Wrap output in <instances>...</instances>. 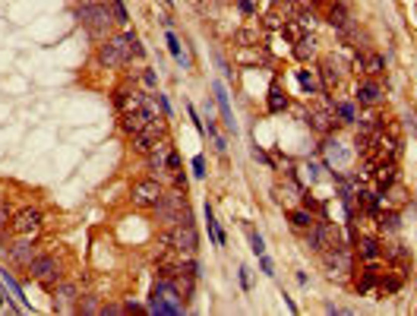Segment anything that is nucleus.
<instances>
[{
  "label": "nucleus",
  "instance_id": "f257e3e1",
  "mask_svg": "<svg viewBox=\"0 0 417 316\" xmlns=\"http://www.w3.org/2000/svg\"><path fill=\"white\" fill-rule=\"evenodd\" d=\"M155 212V221L164 228H174V225H180V221H193V215H190V206H187V196L184 190H164L161 196V202L152 209Z\"/></svg>",
  "mask_w": 417,
  "mask_h": 316
},
{
  "label": "nucleus",
  "instance_id": "f03ea898",
  "mask_svg": "<svg viewBox=\"0 0 417 316\" xmlns=\"http://www.w3.org/2000/svg\"><path fill=\"white\" fill-rule=\"evenodd\" d=\"M79 22L82 29L89 32L92 38H111V25H114V10H111V3H92V6H79Z\"/></svg>",
  "mask_w": 417,
  "mask_h": 316
},
{
  "label": "nucleus",
  "instance_id": "7ed1b4c3",
  "mask_svg": "<svg viewBox=\"0 0 417 316\" xmlns=\"http://www.w3.org/2000/svg\"><path fill=\"white\" fill-rule=\"evenodd\" d=\"M149 313H158V316H177L184 313V297L174 288V281L168 278H158L149 294Z\"/></svg>",
  "mask_w": 417,
  "mask_h": 316
},
{
  "label": "nucleus",
  "instance_id": "20e7f679",
  "mask_svg": "<svg viewBox=\"0 0 417 316\" xmlns=\"http://www.w3.org/2000/svg\"><path fill=\"white\" fill-rule=\"evenodd\" d=\"M164 244H171L174 250L193 256V253H196V247H199V234H196L193 221H180V225L168 228V231H164Z\"/></svg>",
  "mask_w": 417,
  "mask_h": 316
},
{
  "label": "nucleus",
  "instance_id": "39448f33",
  "mask_svg": "<svg viewBox=\"0 0 417 316\" xmlns=\"http://www.w3.org/2000/svg\"><path fill=\"white\" fill-rule=\"evenodd\" d=\"M319 259H323V266L329 275H348V272L354 269V259H351V250H348V244H335L329 247V250L319 253Z\"/></svg>",
  "mask_w": 417,
  "mask_h": 316
},
{
  "label": "nucleus",
  "instance_id": "423d86ee",
  "mask_svg": "<svg viewBox=\"0 0 417 316\" xmlns=\"http://www.w3.org/2000/svg\"><path fill=\"white\" fill-rule=\"evenodd\" d=\"M29 275L35 278V281H41L45 288H51L54 291L57 288V281H60V262L54 259V256H35L32 259V266H29Z\"/></svg>",
  "mask_w": 417,
  "mask_h": 316
},
{
  "label": "nucleus",
  "instance_id": "0eeeda50",
  "mask_svg": "<svg viewBox=\"0 0 417 316\" xmlns=\"http://www.w3.org/2000/svg\"><path fill=\"white\" fill-rule=\"evenodd\" d=\"M161 196H164V187L155 181H136L133 184V190H130V199H133V206L139 209H155L161 202Z\"/></svg>",
  "mask_w": 417,
  "mask_h": 316
},
{
  "label": "nucleus",
  "instance_id": "6e6552de",
  "mask_svg": "<svg viewBox=\"0 0 417 316\" xmlns=\"http://www.w3.org/2000/svg\"><path fill=\"white\" fill-rule=\"evenodd\" d=\"M98 61H101L104 66H127V63H130V51H127L124 35L104 38L101 45H98Z\"/></svg>",
  "mask_w": 417,
  "mask_h": 316
},
{
  "label": "nucleus",
  "instance_id": "1a4fd4ad",
  "mask_svg": "<svg viewBox=\"0 0 417 316\" xmlns=\"http://www.w3.org/2000/svg\"><path fill=\"white\" fill-rule=\"evenodd\" d=\"M10 231L19 234V237H35V234L41 231V212H38V209H22V212H16Z\"/></svg>",
  "mask_w": 417,
  "mask_h": 316
},
{
  "label": "nucleus",
  "instance_id": "9d476101",
  "mask_svg": "<svg viewBox=\"0 0 417 316\" xmlns=\"http://www.w3.org/2000/svg\"><path fill=\"white\" fill-rule=\"evenodd\" d=\"M354 98L360 101V105H376V101L382 98V82H379V76H367L360 85H357V92H354Z\"/></svg>",
  "mask_w": 417,
  "mask_h": 316
},
{
  "label": "nucleus",
  "instance_id": "9b49d317",
  "mask_svg": "<svg viewBox=\"0 0 417 316\" xmlns=\"http://www.w3.org/2000/svg\"><path fill=\"white\" fill-rule=\"evenodd\" d=\"M76 301H79L76 285H70V281H57V288H54V304H57V310H60V313L76 310Z\"/></svg>",
  "mask_w": 417,
  "mask_h": 316
},
{
  "label": "nucleus",
  "instance_id": "f8f14e48",
  "mask_svg": "<svg viewBox=\"0 0 417 316\" xmlns=\"http://www.w3.org/2000/svg\"><path fill=\"white\" fill-rule=\"evenodd\" d=\"M319 76H323L326 89H338V82H342V76H345V63L335 61V57H323V70H319Z\"/></svg>",
  "mask_w": 417,
  "mask_h": 316
},
{
  "label": "nucleus",
  "instance_id": "ddd939ff",
  "mask_svg": "<svg viewBox=\"0 0 417 316\" xmlns=\"http://www.w3.org/2000/svg\"><path fill=\"white\" fill-rule=\"evenodd\" d=\"M354 250H357V256L363 262H376L382 256V244L376 237H357V241H354Z\"/></svg>",
  "mask_w": 417,
  "mask_h": 316
},
{
  "label": "nucleus",
  "instance_id": "4468645a",
  "mask_svg": "<svg viewBox=\"0 0 417 316\" xmlns=\"http://www.w3.org/2000/svg\"><path fill=\"white\" fill-rule=\"evenodd\" d=\"M212 89H215V101H218V108H221V121H224V126H228V130H237V124H234L231 101H228V92H224V85H221V82H215Z\"/></svg>",
  "mask_w": 417,
  "mask_h": 316
},
{
  "label": "nucleus",
  "instance_id": "2eb2a0df",
  "mask_svg": "<svg viewBox=\"0 0 417 316\" xmlns=\"http://www.w3.org/2000/svg\"><path fill=\"white\" fill-rule=\"evenodd\" d=\"M35 256H38V250H35L32 244H13V247H10V259L16 262V266H22V269L32 266Z\"/></svg>",
  "mask_w": 417,
  "mask_h": 316
},
{
  "label": "nucleus",
  "instance_id": "dca6fc26",
  "mask_svg": "<svg viewBox=\"0 0 417 316\" xmlns=\"http://www.w3.org/2000/svg\"><path fill=\"white\" fill-rule=\"evenodd\" d=\"M329 22H332V29H338V32H354V22H351V16H348V10L345 6H329Z\"/></svg>",
  "mask_w": 417,
  "mask_h": 316
},
{
  "label": "nucleus",
  "instance_id": "f3484780",
  "mask_svg": "<svg viewBox=\"0 0 417 316\" xmlns=\"http://www.w3.org/2000/svg\"><path fill=\"white\" fill-rule=\"evenodd\" d=\"M294 54H297V61H310V57L316 54V38H313L310 32H303V35L294 41Z\"/></svg>",
  "mask_w": 417,
  "mask_h": 316
},
{
  "label": "nucleus",
  "instance_id": "a211bd4d",
  "mask_svg": "<svg viewBox=\"0 0 417 316\" xmlns=\"http://www.w3.org/2000/svg\"><path fill=\"white\" fill-rule=\"evenodd\" d=\"M269 111H272V114L288 111V95H284V89L278 82H272V89H269Z\"/></svg>",
  "mask_w": 417,
  "mask_h": 316
},
{
  "label": "nucleus",
  "instance_id": "6ab92c4d",
  "mask_svg": "<svg viewBox=\"0 0 417 316\" xmlns=\"http://www.w3.org/2000/svg\"><path fill=\"white\" fill-rule=\"evenodd\" d=\"M291 225L297 228V231H310L313 225H316V218H313V212L310 209H291Z\"/></svg>",
  "mask_w": 417,
  "mask_h": 316
},
{
  "label": "nucleus",
  "instance_id": "aec40b11",
  "mask_svg": "<svg viewBox=\"0 0 417 316\" xmlns=\"http://www.w3.org/2000/svg\"><path fill=\"white\" fill-rule=\"evenodd\" d=\"M376 281H379V269H376V266H367V269L357 275L354 288H357V291H370V288H376Z\"/></svg>",
  "mask_w": 417,
  "mask_h": 316
},
{
  "label": "nucleus",
  "instance_id": "412c9836",
  "mask_svg": "<svg viewBox=\"0 0 417 316\" xmlns=\"http://www.w3.org/2000/svg\"><path fill=\"white\" fill-rule=\"evenodd\" d=\"M297 82H300V89L307 92V95H319V82H316V76H313L310 70H297Z\"/></svg>",
  "mask_w": 417,
  "mask_h": 316
},
{
  "label": "nucleus",
  "instance_id": "4be33fe9",
  "mask_svg": "<svg viewBox=\"0 0 417 316\" xmlns=\"http://www.w3.org/2000/svg\"><path fill=\"white\" fill-rule=\"evenodd\" d=\"M332 108H335V117H342V124H357L354 105H348V101H332Z\"/></svg>",
  "mask_w": 417,
  "mask_h": 316
},
{
  "label": "nucleus",
  "instance_id": "5701e85b",
  "mask_svg": "<svg viewBox=\"0 0 417 316\" xmlns=\"http://www.w3.org/2000/svg\"><path fill=\"white\" fill-rule=\"evenodd\" d=\"M382 259H389V262H405V247L392 241V244H382Z\"/></svg>",
  "mask_w": 417,
  "mask_h": 316
},
{
  "label": "nucleus",
  "instance_id": "b1692460",
  "mask_svg": "<svg viewBox=\"0 0 417 316\" xmlns=\"http://www.w3.org/2000/svg\"><path fill=\"white\" fill-rule=\"evenodd\" d=\"M379 228L389 234H398L402 231V218H398V212H386V215H379Z\"/></svg>",
  "mask_w": 417,
  "mask_h": 316
},
{
  "label": "nucleus",
  "instance_id": "393cba45",
  "mask_svg": "<svg viewBox=\"0 0 417 316\" xmlns=\"http://www.w3.org/2000/svg\"><path fill=\"white\" fill-rule=\"evenodd\" d=\"M206 221H208V234H212V241L215 244H224V234H221V228H218V221H215V212H212V206L206 202Z\"/></svg>",
  "mask_w": 417,
  "mask_h": 316
},
{
  "label": "nucleus",
  "instance_id": "a878e982",
  "mask_svg": "<svg viewBox=\"0 0 417 316\" xmlns=\"http://www.w3.org/2000/svg\"><path fill=\"white\" fill-rule=\"evenodd\" d=\"M124 41H127V51H130V61H133V57L139 61V57L145 54V51H142V45H139V38L133 35V32H124Z\"/></svg>",
  "mask_w": 417,
  "mask_h": 316
},
{
  "label": "nucleus",
  "instance_id": "bb28decb",
  "mask_svg": "<svg viewBox=\"0 0 417 316\" xmlns=\"http://www.w3.org/2000/svg\"><path fill=\"white\" fill-rule=\"evenodd\" d=\"M76 310L79 313H101V307H98L95 297H79V301H76Z\"/></svg>",
  "mask_w": 417,
  "mask_h": 316
},
{
  "label": "nucleus",
  "instance_id": "cd10ccee",
  "mask_svg": "<svg viewBox=\"0 0 417 316\" xmlns=\"http://www.w3.org/2000/svg\"><path fill=\"white\" fill-rule=\"evenodd\" d=\"M111 10H114V19H117L120 25H127V22H130V16H127V6L120 3V0H111Z\"/></svg>",
  "mask_w": 417,
  "mask_h": 316
},
{
  "label": "nucleus",
  "instance_id": "c85d7f7f",
  "mask_svg": "<svg viewBox=\"0 0 417 316\" xmlns=\"http://www.w3.org/2000/svg\"><path fill=\"white\" fill-rule=\"evenodd\" d=\"M247 234H250V247H253V253H256V256H263V253H266V241H263V237H259L256 231H247Z\"/></svg>",
  "mask_w": 417,
  "mask_h": 316
},
{
  "label": "nucleus",
  "instance_id": "c756f323",
  "mask_svg": "<svg viewBox=\"0 0 417 316\" xmlns=\"http://www.w3.org/2000/svg\"><path fill=\"white\" fill-rule=\"evenodd\" d=\"M168 51L174 57H177V63H187L184 61V54H180V45H177V38H174V32H168Z\"/></svg>",
  "mask_w": 417,
  "mask_h": 316
},
{
  "label": "nucleus",
  "instance_id": "7c9ffc66",
  "mask_svg": "<svg viewBox=\"0 0 417 316\" xmlns=\"http://www.w3.org/2000/svg\"><path fill=\"white\" fill-rule=\"evenodd\" d=\"M386 193H389V206H402V202H405V193L398 190V187H395V190H386Z\"/></svg>",
  "mask_w": 417,
  "mask_h": 316
},
{
  "label": "nucleus",
  "instance_id": "2f4dec72",
  "mask_svg": "<svg viewBox=\"0 0 417 316\" xmlns=\"http://www.w3.org/2000/svg\"><path fill=\"white\" fill-rule=\"evenodd\" d=\"M193 174H196V177H206V158H203V155L193 158Z\"/></svg>",
  "mask_w": 417,
  "mask_h": 316
},
{
  "label": "nucleus",
  "instance_id": "473e14b6",
  "mask_svg": "<svg viewBox=\"0 0 417 316\" xmlns=\"http://www.w3.org/2000/svg\"><path fill=\"white\" fill-rule=\"evenodd\" d=\"M259 269H263L266 272V275H275V266H272V259H269V256L263 253V256H259Z\"/></svg>",
  "mask_w": 417,
  "mask_h": 316
},
{
  "label": "nucleus",
  "instance_id": "72a5a7b5",
  "mask_svg": "<svg viewBox=\"0 0 417 316\" xmlns=\"http://www.w3.org/2000/svg\"><path fill=\"white\" fill-rule=\"evenodd\" d=\"M240 285L247 288V291L253 288V278H250V269H247V266H240Z\"/></svg>",
  "mask_w": 417,
  "mask_h": 316
},
{
  "label": "nucleus",
  "instance_id": "f704fd0d",
  "mask_svg": "<svg viewBox=\"0 0 417 316\" xmlns=\"http://www.w3.org/2000/svg\"><path fill=\"white\" fill-rule=\"evenodd\" d=\"M168 171H180V158H177V152L171 149V155H168Z\"/></svg>",
  "mask_w": 417,
  "mask_h": 316
},
{
  "label": "nucleus",
  "instance_id": "c9c22d12",
  "mask_svg": "<svg viewBox=\"0 0 417 316\" xmlns=\"http://www.w3.org/2000/svg\"><path fill=\"white\" fill-rule=\"evenodd\" d=\"M142 82H145V85H149V89H152V85L158 82V79H155V73H152V70H145V73H142Z\"/></svg>",
  "mask_w": 417,
  "mask_h": 316
},
{
  "label": "nucleus",
  "instance_id": "e433bc0d",
  "mask_svg": "<svg viewBox=\"0 0 417 316\" xmlns=\"http://www.w3.org/2000/svg\"><path fill=\"white\" fill-rule=\"evenodd\" d=\"M224 149H228V142H224L221 136H215V152H224Z\"/></svg>",
  "mask_w": 417,
  "mask_h": 316
},
{
  "label": "nucleus",
  "instance_id": "4c0bfd02",
  "mask_svg": "<svg viewBox=\"0 0 417 316\" xmlns=\"http://www.w3.org/2000/svg\"><path fill=\"white\" fill-rule=\"evenodd\" d=\"M3 221H6V209H3V199H0V228H3Z\"/></svg>",
  "mask_w": 417,
  "mask_h": 316
},
{
  "label": "nucleus",
  "instance_id": "58836bf2",
  "mask_svg": "<svg viewBox=\"0 0 417 316\" xmlns=\"http://www.w3.org/2000/svg\"><path fill=\"white\" fill-rule=\"evenodd\" d=\"M79 6H92V3H101V0H76Z\"/></svg>",
  "mask_w": 417,
  "mask_h": 316
}]
</instances>
